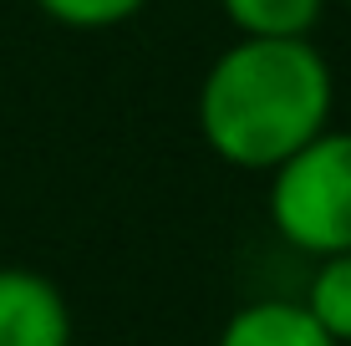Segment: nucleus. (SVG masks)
Listing matches in <instances>:
<instances>
[{
    "mask_svg": "<svg viewBox=\"0 0 351 346\" xmlns=\"http://www.w3.org/2000/svg\"><path fill=\"white\" fill-rule=\"evenodd\" d=\"M336 71L316 41L234 36L199 82V138L239 173H270L331 127Z\"/></svg>",
    "mask_w": 351,
    "mask_h": 346,
    "instance_id": "f257e3e1",
    "label": "nucleus"
},
{
    "mask_svg": "<svg viewBox=\"0 0 351 346\" xmlns=\"http://www.w3.org/2000/svg\"><path fill=\"white\" fill-rule=\"evenodd\" d=\"M265 214L275 240L311 260L351 249V127H326L265 173Z\"/></svg>",
    "mask_w": 351,
    "mask_h": 346,
    "instance_id": "f03ea898",
    "label": "nucleus"
},
{
    "mask_svg": "<svg viewBox=\"0 0 351 346\" xmlns=\"http://www.w3.org/2000/svg\"><path fill=\"white\" fill-rule=\"evenodd\" d=\"M77 321L46 270L0 265V346H71Z\"/></svg>",
    "mask_w": 351,
    "mask_h": 346,
    "instance_id": "7ed1b4c3",
    "label": "nucleus"
},
{
    "mask_svg": "<svg viewBox=\"0 0 351 346\" xmlns=\"http://www.w3.org/2000/svg\"><path fill=\"white\" fill-rule=\"evenodd\" d=\"M214 346H336L300 301H250L219 326Z\"/></svg>",
    "mask_w": 351,
    "mask_h": 346,
    "instance_id": "20e7f679",
    "label": "nucleus"
},
{
    "mask_svg": "<svg viewBox=\"0 0 351 346\" xmlns=\"http://www.w3.org/2000/svg\"><path fill=\"white\" fill-rule=\"evenodd\" d=\"M331 0H219L224 21L255 41H311Z\"/></svg>",
    "mask_w": 351,
    "mask_h": 346,
    "instance_id": "39448f33",
    "label": "nucleus"
},
{
    "mask_svg": "<svg viewBox=\"0 0 351 346\" xmlns=\"http://www.w3.org/2000/svg\"><path fill=\"white\" fill-rule=\"evenodd\" d=\"M300 306H306V316L316 321L336 346H351V249L346 255L316 260Z\"/></svg>",
    "mask_w": 351,
    "mask_h": 346,
    "instance_id": "423d86ee",
    "label": "nucleus"
},
{
    "mask_svg": "<svg viewBox=\"0 0 351 346\" xmlns=\"http://www.w3.org/2000/svg\"><path fill=\"white\" fill-rule=\"evenodd\" d=\"M46 21L66 31H112L148 10V0H31Z\"/></svg>",
    "mask_w": 351,
    "mask_h": 346,
    "instance_id": "0eeeda50",
    "label": "nucleus"
},
{
    "mask_svg": "<svg viewBox=\"0 0 351 346\" xmlns=\"http://www.w3.org/2000/svg\"><path fill=\"white\" fill-rule=\"evenodd\" d=\"M341 5H346V10H351V0H341Z\"/></svg>",
    "mask_w": 351,
    "mask_h": 346,
    "instance_id": "6e6552de",
    "label": "nucleus"
}]
</instances>
